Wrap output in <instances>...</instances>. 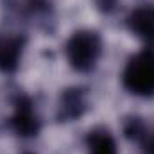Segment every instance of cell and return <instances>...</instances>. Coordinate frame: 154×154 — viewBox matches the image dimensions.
Instances as JSON below:
<instances>
[{"mask_svg": "<svg viewBox=\"0 0 154 154\" xmlns=\"http://www.w3.org/2000/svg\"><path fill=\"white\" fill-rule=\"evenodd\" d=\"M125 86L140 95L154 93V54L145 50L138 54L125 68L124 74Z\"/></svg>", "mask_w": 154, "mask_h": 154, "instance_id": "1", "label": "cell"}, {"mask_svg": "<svg viewBox=\"0 0 154 154\" xmlns=\"http://www.w3.org/2000/svg\"><path fill=\"white\" fill-rule=\"evenodd\" d=\"M99 38L93 32H79L68 43V57L72 65L79 70L91 68L99 56Z\"/></svg>", "mask_w": 154, "mask_h": 154, "instance_id": "2", "label": "cell"}, {"mask_svg": "<svg viewBox=\"0 0 154 154\" xmlns=\"http://www.w3.org/2000/svg\"><path fill=\"white\" fill-rule=\"evenodd\" d=\"M131 25L140 36L147 39H154V9L152 7L138 9L131 16Z\"/></svg>", "mask_w": 154, "mask_h": 154, "instance_id": "3", "label": "cell"}, {"mask_svg": "<svg viewBox=\"0 0 154 154\" xmlns=\"http://www.w3.org/2000/svg\"><path fill=\"white\" fill-rule=\"evenodd\" d=\"M20 43L16 39H2L0 41V65L4 68H11L18 57Z\"/></svg>", "mask_w": 154, "mask_h": 154, "instance_id": "4", "label": "cell"}, {"mask_svg": "<svg viewBox=\"0 0 154 154\" xmlns=\"http://www.w3.org/2000/svg\"><path fill=\"white\" fill-rule=\"evenodd\" d=\"M91 154H115L113 140L106 133L93 134L91 136Z\"/></svg>", "mask_w": 154, "mask_h": 154, "instance_id": "5", "label": "cell"}, {"mask_svg": "<svg viewBox=\"0 0 154 154\" xmlns=\"http://www.w3.org/2000/svg\"><path fill=\"white\" fill-rule=\"evenodd\" d=\"M152 151H154V149H152Z\"/></svg>", "mask_w": 154, "mask_h": 154, "instance_id": "6", "label": "cell"}]
</instances>
